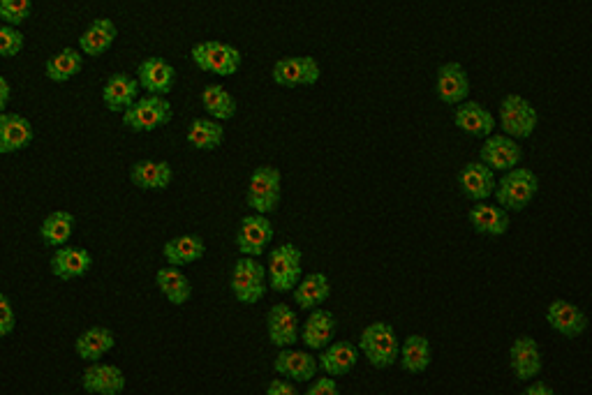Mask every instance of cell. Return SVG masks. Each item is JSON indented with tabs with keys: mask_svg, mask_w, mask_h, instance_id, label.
I'll list each match as a JSON object with an SVG mask.
<instances>
[{
	"mask_svg": "<svg viewBox=\"0 0 592 395\" xmlns=\"http://www.w3.org/2000/svg\"><path fill=\"white\" fill-rule=\"evenodd\" d=\"M74 227H77V220H74V215L70 211L49 213L40 225L42 243L47 245V248H54V250L63 248V245L70 243Z\"/></svg>",
	"mask_w": 592,
	"mask_h": 395,
	"instance_id": "d590c367",
	"label": "cell"
},
{
	"mask_svg": "<svg viewBox=\"0 0 592 395\" xmlns=\"http://www.w3.org/2000/svg\"><path fill=\"white\" fill-rule=\"evenodd\" d=\"M33 0H0V19L3 24L21 26L31 19Z\"/></svg>",
	"mask_w": 592,
	"mask_h": 395,
	"instance_id": "74e56055",
	"label": "cell"
},
{
	"mask_svg": "<svg viewBox=\"0 0 592 395\" xmlns=\"http://www.w3.org/2000/svg\"><path fill=\"white\" fill-rule=\"evenodd\" d=\"M322 77V67L313 56H287L273 65L271 79L283 88L315 86Z\"/></svg>",
	"mask_w": 592,
	"mask_h": 395,
	"instance_id": "9c48e42d",
	"label": "cell"
},
{
	"mask_svg": "<svg viewBox=\"0 0 592 395\" xmlns=\"http://www.w3.org/2000/svg\"><path fill=\"white\" fill-rule=\"evenodd\" d=\"M190 58L199 70L206 74H216V77H234L243 63L241 49L220 40H204L192 44Z\"/></svg>",
	"mask_w": 592,
	"mask_h": 395,
	"instance_id": "277c9868",
	"label": "cell"
},
{
	"mask_svg": "<svg viewBox=\"0 0 592 395\" xmlns=\"http://www.w3.org/2000/svg\"><path fill=\"white\" fill-rule=\"evenodd\" d=\"M266 395H296V382L294 379H287L283 375H278L276 379H271L269 386H266Z\"/></svg>",
	"mask_w": 592,
	"mask_h": 395,
	"instance_id": "b9f144b4",
	"label": "cell"
},
{
	"mask_svg": "<svg viewBox=\"0 0 592 395\" xmlns=\"http://www.w3.org/2000/svg\"><path fill=\"white\" fill-rule=\"evenodd\" d=\"M118 37V28L111 19L100 17L93 19L91 24L86 26V31L79 35V49L81 54L88 58H100L105 56L111 49V44L116 42Z\"/></svg>",
	"mask_w": 592,
	"mask_h": 395,
	"instance_id": "83f0119b",
	"label": "cell"
},
{
	"mask_svg": "<svg viewBox=\"0 0 592 395\" xmlns=\"http://www.w3.org/2000/svg\"><path fill=\"white\" fill-rule=\"evenodd\" d=\"M479 160L484 165L491 167L493 171H500L505 174L509 169H516L523 160V148L518 144V139L509 137V134H491V137L484 139L479 151Z\"/></svg>",
	"mask_w": 592,
	"mask_h": 395,
	"instance_id": "8fae6325",
	"label": "cell"
},
{
	"mask_svg": "<svg viewBox=\"0 0 592 395\" xmlns=\"http://www.w3.org/2000/svg\"><path fill=\"white\" fill-rule=\"evenodd\" d=\"M546 322H549L555 333H560L567 340L579 338L588 329L586 312L576 303L565 301V298H553L549 303V308H546Z\"/></svg>",
	"mask_w": 592,
	"mask_h": 395,
	"instance_id": "5bb4252c",
	"label": "cell"
},
{
	"mask_svg": "<svg viewBox=\"0 0 592 395\" xmlns=\"http://www.w3.org/2000/svg\"><path fill=\"white\" fill-rule=\"evenodd\" d=\"M81 386L91 395H121L128 386V379L118 365L95 361L81 375Z\"/></svg>",
	"mask_w": 592,
	"mask_h": 395,
	"instance_id": "44dd1931",
	"label": "cell"
},
{
	"mask_svg": "<svg viewBox=\"0 0 592 395\" xmlns=\"http://www.w3.org/2000/svg\"><path fill=\"white\" fill-rule=\"evenodd\" d=\"M294 303L296 308L301 310H315V308H322L324 303L331 298V280L327 273H310L306 278H301L299 285L294 289Z\"/></svg>",
	"mask_w": 592,
	"mask_h": 395,
	"instance_id": "f546056e",
	"label": "cell"
},
{
	"mask_svg": "<svg viewBox=\"0 0 592 395\" xmlns=\"http://www.w3.org/2000/svg\"><path fill=\"white\" fill-rule=\"evenodd\" d=\"M130 181L144 192H165L174 181V169L165 160H139L130 167Z\"/></svg>",
	"mask_w": 592,
	"mask_h": 395,
	"instance_id": "d4e9b609",
	"label": "cell"
},
{
	"mask_svg": "<svg viewBox=\"0 0 592 395\" xmlns=\"http://www.w3.org/2000/svg\"><path fill=\"white\" fill-rule=\"evenodd\" d=\"M176 77H179L176 67L160 56H148L137 65V79L139 84H142L144 93L165 95L167 98V95L174 91Z\"/></svg>",
	"mask_w": 592,
	"mask_h": 395,
	"instance_id": "ac0fdd59",
	"label": "cell"
},
{
	"mask_svg": "<svg viewBox=\"0 0 592 395\" xmlns=\"http://www.w3.org/2000/svg\"><path fill=\"white\" fill-rule=\"evenodd\" d=\"M199 102H202L206 114H209L211 118H216V121H222V123L232 121V118L236 116V109H239L234 95L229 93L222 84L204 86L202 95H199Z\"/></svg>",
	"mask_w": 592,
	"mask_h": 395,
	"instance_id": "8d00e7d4",
	"label": "cell"
},
{
	"mask_svg": "<svg viewBox=\"0 0 592 395\" xmlns=\"http://www.w3.org/2000/svg\"><path fill=\"white\" fill-rule=\"evenodd\" d=\"M116 345V335L107 326H93V329H86L74 340V352L79 354V359L88 363L102 361V356H107Z\"/></svg>",
	"mask_w": 592,
	"mask_h": 395,
	"instance_id": "4dcf8cb0",
	"label": "cell"
},
{
	"mask_svg": "<svg viewBox=\"0 0 592 395\" xmlns=\"http://www.w3.org/2000/svg\"><path fill=\"white\" fill-rule=\"evenodd\" d=\"M468 220L472 229L481 236H505L512 220H509V211L500 204H488V201H475V206L470 208Z\"/></svg>",
	"mask_w": 592,
	"mask_h": 395,
	"instance_id": "484cf974",
	"label": "cell"
},
{
	"mask_svg": "<svg viewBox=\"0 0 592 395\" xmlns=\"http://www.w3.org/2000/svg\"><path fill=\"white\" fill-rule=\"evenodd\" d=\"M93 266V255L81 245H63V248H56L54 255L49 259V271L56 275L58 280L70 282L79 280L91 271Z\"/></svg>",
	"mask_w": 592,
	"mask_h": 395,
	"instance_id": "ffe728a7",
	"label": "cell"
},
{
	"mask_svg": "<svg viewBox=\"0 0 592 395\" xmlns=\"http://www.w3.org/2000/svg\"><path fill=\"white\" fill-rule=\"evenodd\" d=\"M229 289H232L236 301L243 305L259 303L266 296V289H271L269 268L259 262V257L241 255L232 268V275H229Z\"/></svg>",
	"mask_w": 592,
	"mask_h": 395,
	"instance_id": "7a4b0ae2",
	"label": "cell"
},
{
	"mask_svg": "<svg viewBox=\"0 0 592 395\" xmlns=\"http://www.w3.org/2000/svg\"><path fill=\"white\" fill-rule=\"evenodd\" d=\"M185 141L197 151L211 153L222 146L225 141V128H222V121H216L211 116H199L192 118L188 125V132H185Z\"/></svg>",
	"mask_w": 592,
	"mask_h": 395,
	"instance_id": "1f68e13d",
	"label": "cell"
},
{
	"mask_svg": "<svg viewBox=\"0 0 592 395\" xmlns=\"http://www.w3.org/2000/svg\"><path fill=\"white\" fill-rule=\"evenodd\" d=\"M454 125L461 132L470 134V137L477 139H486L495 132V116L488 111L484 104H479L475 100H465L456 107L454 111Z\"/></svg>",
	"mask_w": 592,
	"mask_h": 395,
	"instance_id": "603a6c76",
	"label": "cell"
},
{
	"mask_svg": "<svg viewBox=\"0 0 592 395\" xmlns=\"http://www.w3.org/2000/svg\"><path fill=\"white\" fill-rule=\"evenodd\" d=\"M155 285H158L160 294L167 298V303L172 305H185L192 298V282L188 275L183 273L181 266H162L155 273Z\"/></svg>",
	"mask_w": 592,
	"mask_h": 395,
	"instance_id": "d6a6232c",
	"label": "cell"
},
{
	"mask_svg": "<svg viewBox=\"0 0 592 395\" xmlns=\"http://www.w3.org/2000/svg\"><path fill=\"white\" fill-rule=\"evenodd\" d=\"M206 255V243L199 234H181L169 238V241L162 245V257H165L167 264L172 266H190L199 262Z\"/></svg>",
	"mask_w": 592,
	"mask_h": 395,
	"instance_id": "f1b7e54d",
	"label": "cell"
},
{
	"mask_svg": "<svg viewBox=\"0 0 592 395\" xmlns=\"http://www.w3.org/2000/svg\"><path fill=\"white\" fill-rule=\"evenodd\" d=\"M17 329V312L12 308V301L7 294H0V338H7Z\"/></svg>",
	"mask_w": 592,
	"mask_h": 395,
	"instance_id": "ab89813d",
	"label": "cell"
},
{
	"mask_svg": "<svg viewBox=\"0 0 592 395\" xmlns=\"http://www.w3.org/2000/svg\"><path fill=\"white\" fill-rule=\"evenodd\" d=\"M340 389L336 384V377H331L324 372L322 377H315L306 389V395H338Z\"/></svg>",
	"mask_w": 592,
	"mask_h": 395,
	"instance_id": "60d3db41",
	"label": "cell"
},
{
	"mask_svg": "<svg viewBox=\"0 0 592 395\" xmlns=\"http://www.w3.org/2000/svg\"><path fill=\"white\" fill-rule=\"evenodd\" d=\"M283 201V174L271 165H262L253 171L246 188V206L253 213L271 215Z\"/></svg>",
	"mask_w": 592,
	"mask_h": 395,
	"instance_id": "5b68a950",
	"label": "cell"
},
{
	"mask_svg": "<svg viewBox=\"0 0 592 395\" xmlns=\"http://www.w3.org/2000/svg\"><path fill=\"white\" fill-rule=\"evenodd\" d=\"M555 391L551 389L549 384L546 382H535V379H532V382L525 386V391H523V395H553Z\"/></svg>",
	"mask_w": 592,
	"mask_h": 395,
	"instance_id": "ee69618b",
	"label": "cell"
},
{
	"mask_svg": "<svg viewBox=\"0 0 592 395\" xmlns=\"http://www.w3.org/2000/svg\"><path fill=\"white\" fill-rule=\"evenodd\" d=\"M539 192V178L532 169H509L500 176L495 188V201L509 213H521L532 204Z\"/></svg>",
	"mask_w": 592,
	"mask_h": 395,
	"instance_id": "3957f363",
	"label": "cell"
},
{
	"mask_svg": "<svg viewBox=\"0 0 592 395\" xmlns=\"http://www.w3.org/2000/svg\"><path fill=\"white\" fill-rule=\"evenodd\" d=\"M359 356V345H352L350 340H333L327 349H322L317 359H320L322 372H327L331 377H345L359 363Z\"/></svg>",
	"mask_w": 592,
	"mask_h": 395,
	"instance_id": "4316f807",
	"label": "cell"
},
{
	"mask_svg": "<svg viewBox=\"0 0 592 395\" xmlns=\"http://www.w3.org/2000/svg\"><path fill=\"white\" fill-rule=\"evenodd\" d=\"M303 255L294 243H280L269 252V287L278 294H290L301 282Z\"/></svg>",
	"mask_w": 592,
	"mask_h": 395,
	"instance_id": "52a82bcc",
	"label": "cell"
},
{
	"mask_svg": "<svg viewBox=\"0 0 592 395\" xmlns=\"http://www.w3.org/2000/svg\"><path fill=\"white\" fill-rule=\"evenodd\" d=\"M359 349L366 361L377 370H387L396 361H401V340L396 329L387 322H373L361 331Z\"/></svg>",
	"mask_w": 592,
	"mask_h": 395,
	"instance_id": "6da1fadb",
	"label": "cell"
},
{
	"mask_svg": "<svg viewBox=\"0 0 592 395\" xmlns=\"http://www.w3.org/2000/svg\"><path fill=\"white\" fill-rule=\"evenodd\" d=\"M500 128L514 139H528L539 125V114L535 104L528 102L523 95L509 93L500 102Z\"/></svg>",
	"mask_w": 592,
	"mask_h": 395,
	"instance_id": "ba28073f",
	"label": "cell"
},
{
	"mask_svg": "<svg viewBox=\"0 0 592 395\" xmlns=\"http://www.w3.org/2000/svg\"><path fill=\"white\" fill-rule=\"evenodd\" d=\"M35 130L26 116L0 111V153H19L33 144Z\"/></svg>",
	"mask_w": 592,
	"mask_h": 395,
	"instance_id": "7402d4cb",
	"label": "cell"
},
{
	"mask_svg": "<svg viewBox=\"0 0 592 395\" xmlns=\"http://www.w3.org/2000/svg\"><path fill=\"white\" fill-rule=\"evenodd\" d=\"M266 333H269L271 345L278 349L294 347L301 340V324L292 305H271V310L266 312Z\"/></svg>",
	"mask_w": 592,
	"mask_h": 395,
	"instance_id": "4fadbf2b",
	"label": "cell"
},
{
	"mask_svg": "<svg viewBox=\"0 0 592 395\" xmlns=\"http://www.w3.org/2000/svg\"><path fill=\"white\" fill-rule=\"evenodd\" d=\"M26 37L21 33L19 26L3 24L0 26V56L3 58H14L24 51Z\"/></svg>",
	"mask_w": 592,
	"mask_h": 395,
	"instance_id": "f35d334b",
	"label": "cell"
},
{
	"mask_svg": "<svg viewBox=\"0 0 592 395\" xmlns=\"http://www.w3.org/2000/svg\"><path fill=\"white\" fill-rule=\"evenodd\" d=\"M458 188H461L463 197L470 201H486L495 197V188H498V178L495 171L484 165L481 160L468 162L463 169L458 171Z\"/></svg>",
	"mask_w": 592,
	"mask_h": 395,
	"instance_id": "d6986e66",
	"label": "cell"
},
{
	"mask_svg": "<svg viewBox=\"0 0 592 395\" xmlns=\"http://www.w3.org/2000/svg\"><path fill=\"white\" fill-rule=\"evenodd\" d=\"M433 361V349L426 335H407L401 342V368L407 375H421Z\"/></svg>",
	"mask_w": 592,
	"mask_h": 395,
	"instance_id": "836d02e7",
	"label": "cell"
},
{
	"mask_svg": "<svg viewBox=\"0 0 592 395\" xmlns=\"http://www.w3.org/2000/svg\"><path fill=\"white\" fill-rule=\"evenodd\" d=\"M273 370L287 379H294L296 384H306L315 379L317 370H320V359H315V354H310L308 349L283 347L276 354Z\"/></svg>",
	"mask_w": 592,
	"mask_h": 395,
	"instance_id": "e0dca14e",
	"label": "cell"
},
{
	"mask_svg": "<svg viewBox=\"0 0 592 395\" xmlns=\"http://www.w3.org/2000/svg\"><path fill=\"white\" fill-rule=\"evenodd\" d=\"M142 84H139L137 74L132 77L128 72H114L109 74L105 86H102V102L114 114H125L132 104L142 98Z\"/></svg>",
	"mask_w": 592,
	"mask_h": 395,
	"instance_id": "2e32d148",
	"label": "cell"
},
{
	"mask_svg": "<svg viewBox=\"0 0 592 395\" xmlns=\"http://www.w3.org/2000/svg\"><path fill=\"white\" fill-rule=\"evenodd\" d=\"M336 329H338V322L336 317H333V312L324 308H315L310 310V315L301 326V340L310 352H322V349H327L333 342V338H336Z\"/></svg>",
	"mask_w": 592,
	"mask_h": 395,
	"instance_id": "cb8c5ba5",
	"label": "cell"
},
{
	"mask_svg": "<svg viewBox=\"0 0 592 395\" xmlns=\"http://www.w3.org/2000/svg\"><path fill=\"white\" fill-rule=\"evenodd\" d=\"M470 74L458 61L442 63L438 67V77H435V95L442 104L458 107V104L468 100L470 95Z\"/></svg>",
	"mask_w": 592,
	"mask_h": 395,
	"instance_id": "7c38bea8",
	"label": "cell"
},
{
	"mask_svg": "<svg viewBox=\"0 0 592 395\" xmlns=\"http://www.w3.org/2000/svg\"><path fill=\"white\" fill-rule=\"evenodd\" d=\"M273 234L276 231H273V222L269 220V215H243L239 222V231H236V248L246 257H262L264 250L273 241Z\"/></svg>",
	"mask_w": 592,
	"mask_h": 395,
	"instance_id": "30bf717a",
	"label": "cell"
},
{
	"mask_svg": "<svg viewBox=\"0 0 592 395\" xmlns=\"http://www.w3.org/2000/svg\"><path fill=\"white\" fill-rule=\"evenodd\" d=\"M10 100H12V86L7 77H0V111H7L10 107Z\"/></svg>",
	"mask_w": 592,
	"mask_h": 395,
	"instance_id": "7bdbcfd3",
	"label": "cell"
},
{
	"mask_svg": "<svg viewBox=\"0 0 592 395\" xmlns=\"http://www.w3.org/2000/svg\"><path fill=\"white\" fill-rule=\"evenodd\" d=\"M174 118L172 102L165 95H151L146 93L139 98L132 107L121 114V121L132 132H153Z\"/></svg>",
	"mask_w": 592,
	"mask_h": 395,
	"instance_id": "8992f818",
	"label": "cell"
},
{
	"mask_svg": "<svg viewBox=\"0 0 592 395\" xmlns=\"http://www.w3.org/2000/svg\"><path fill=\"white\" fill-rule=\"evenodd\" d=\"M509 365L518 382H532L539 377V372L544 368L542 349L539 342L530 335H518L509 347Z\"/></svg>",
	"mask_w": 592,
	"mask_h": 395,
	"instance_id": "9a60e30c",
	"label": "cell"
},
{
	"mask_svg": "<svg viewBox=\"0 0 592 395\" xmlns=\"http://www.w3.org/2000/svg\"><path fill=\"white\" fill-rule=\"evenodd\" d=\"M81 70H84V54H81V49L74 47H63L44 63V74L54 84H68Z\"/></svg>",
	"mask_w": 592,
	"mask_h": 395,
	"instance_id": "e575fe53",
	"label": "cell"
}]
</instances>
